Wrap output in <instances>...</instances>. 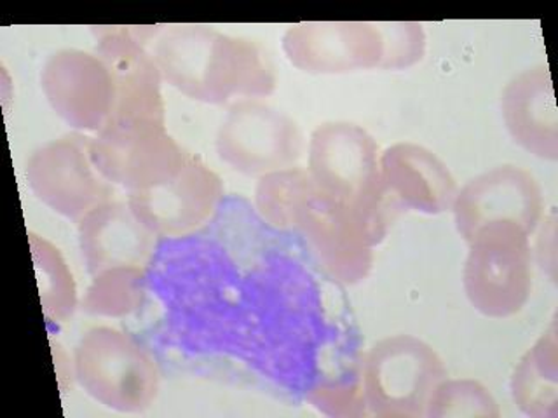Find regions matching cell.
I'll use <instances>...</instances> for the list:
<instances>
[{
  "mask_svg": "<svg viewBox=\"0 0 558 418\" xmlns=\"http://www.w3.org/2000/svg\"><path fill=\"white\" fill-rule=\"evenodd\" d=\"M255 208L267 225L299 232L339 283H362L371 274L374 237L351 209L316 187L310 171L292 168L260 176Z\"/></svg>",
  "mask_w": 558,
  "mask_h": 418,
  "instance_id": "6da1fadb",
  "label": "cell"
},
{
  "mask_svg": "<svg viewBox=\"0 0 558 418\" xmlns=\"http://www.w3.org/2000/svg\"><path fill=\"white\" fill-rule=\"evenodd\" d=\"M153 57L162 81L203 103L264 98L275 93L278 83L260 44L208 26H170L156 40Z\"/></svg>",
  "mask_w": 558,
  "mask_h": 418,
  "instance_id": "7a4b0ae2",
  "label": "cell"
},
{
  "mask_svg": "<svg viewBox=\"0 0 558 418\" xmlns=\"http://www.w3.org/2000/svg\"><path fill=\"white\" fill-rule=\"evenodd\" d=\"M307 157L316 187L351 209L379 244L397 208L380 179L375 139L353 122H325L311 133Z\"/></svg>",
  "mask_w": 558,
  "mask_h": 418,
  "instance_id": "3957f363",
  "label": "cell"
},
{
  "mask_svg": "<svg viewBox=\"0 0 558 418\" xmlns=\"http://www.w3.org/2000/svg\"><path fill=\"white\" fill-rule=\"evenodd\" d=\"M74 370L93 399L121 414L150 408L161 388L159 370L147 348L116 328L95 327L81 336Z\"/></svg>",
  "mask_w": 558,
  "mask_h": 418,
  "instance_id": "277c9868",
  "label": "cell"
},
{
  "mask_svg": "<svg viewBox=\"0 0 558 418\" xmlns=\"http://www.w3.org/2000/svg\"><path fill=\"white\" fill-rule=\"evenodd\" d=\"M468 246L462 286L470 304L485 318L517 316L531 298V235L514 223H488Z\"/></svg>",
  "mask_w": 558,
  "mask_h": 418,
  "instance_id": "5b68a950",
  "label": "cell"
},
{
  "mask_svg": "<svg viewBox=\"0 0 558 418\" xmlns=\"http://www.w3.org/2000/svg\"><path fill=\"white\" fill-rule=\"evenodd\" d=\"M447 377L444 359L424 340H379L363 359L366 411L380 418H424L433 391Z\"/></svg>",
  "mask_w": 558,
  "mask_h": 418,
  "instance_id": "8992f818",
  "label": "cell"
},
{
  "mask_svg": "<svg viewBox=\"0 0 558 418\" xmlns=\"http://www.w3.org/2000/svg\"><path fill=\"white\" fill-rule=\"evenodd\" d=\"M304 147L301 127L288 113L253 98L229 107L215 139L220 161L258 179L296 168Z\"/></svg>",
  "mask_w": 558,
  "mask_h": 418,
  "instance_id": "52a82bcc",
  "label": "cell"
},
{
  "mask_svg": "<svg viewBox=\"0 0 558 418\" xmlns=\"http://www.w3.org/2000/svg\"><path fill=\"white\" fill-rule=\"evenodd\" d=\"M89 145L92 138L72 133L44 144L26 162V182L37 199L77 223L116 196L112 183L93 164Z\"/></svg>",
  "mask_w": 558,
  "mask_h": 418,
  "instance_id": "ba28073f",
  "label": "cell"
},
{
  "mask_svg": "<svg viewBox=\"0 0 558 418\" xmlns=\"http://www.w3.org/2000/svg\"><path fill=\"white\" fill-rule=\"evenodd\" d=\"M89 153L101 176L126 188L128 194L173 179L191 157L162 124L105 127L92 138Z\"/></svg>",
  "mask_w": 558,
  "mask_h": 418,
  "instance_id": "9c48e42d",
  "label": "cell"
},
{
  "mask_svg": "<svg viewBox=\"0 0 558 418\" xmlns=\"http://www.w3.org/2000/svg\"><path fill=\"white\" fill-rule=\"evenodd\" d=\"M283 51L293 66L307 74L388 70L384 23H299L284 32Z\"/></svg>",
  "mask_w": 558,
  "mask_h": 418,
  "instance_id": "30bf717a",
  "label": "cell"
},
{
  "mask_svg": "<svg viewBox=\"0 0 558 418\" xmlns=\"http://www.w3.org/2000/svg\"><path fill=\"white\" fill-rule=\"evenodd\" d=\"M222 199V180L194 153L173 179L128 194V205L140 222L166 239L185 237L206 225Z\"/></svg>",
  "mask_w": 558,
  "mask_h": 418,
  "instance_id": "8fae6325",
  "label": "cell"
},
{
  "mask_svg": "<svg viewBox=\"0 0 558 418\" xmlns=\"http://www.w3.org/2000/svg\"><path fill=\"white\" fill-rule=\"evenodd\" d=\"M40 87L58 118L74 130L101 133L112 118L116 86L96 52L60 49L40 70Z\"/></svg>",
  "mask_w": 558,
  "mask_h": 418,
  "instance_id": "7c38bea8",
  "label": "cell"
},
{
  "mask_svg": "<svg viewBox=\"0 0 558 418\" xmlns=\"http://www.w3.org/2000/svg\"><path fill=\"white\" fill-rule=\"evenodd\" d=\"M95 52L109 66L116 104L109 126L162 124L166 126L162 75L138 32L124 26H100Z\"/></svg>",
  "mask_w": 558,
  "mask_h": 418,
  "instance_id": "4fadbf2b",
  "label": "cell"
},
{
  "mask_svg": "<svg viewBox=\"0 0 558 418\" xmlns=\"http://www.w3.org/2000/svg\"><path fill=\"white\" fill-rule=\"evenodd\" d=\"M545 209L543 188L534 174L519 165H497L458 190L452 211L456 229L470 241L480 226L510 222L534 234Z\"/></svg>",
  "mask_w": 558,
  "mask_h": 418,
  "instance_id": "5bb4252c",
  "label": "cell"
},
{
  "mask_svg": "<svg viewBox=\"0 0 558 418\" xmlns=\"http://www.w3.org/2000/svg\"><path fill=\"white\" fill-rule=\"evenodd\" d=\"M380 179L397 209L426 214L450 211L458 182L440 157L423 145H391L379 157Z\"/></svg>",
  "mask_w": 558,
  "mask_h": 418,
  "instance_id": "9a60e30c",
  "label": "cell"
},
{
  "mask_svg": "<svg viewBox=\"0 0 558 418\" xmlns=\"http://www.w3.org/2000/svg\"><path fill=\"white\" fill-rule=\"evenodd\" d=\"M77 225L78 246L92 278L118 267L145 269L156 249L157 235L121 200L96 206Z\"/></svg>",
  "mask_w": 558,
  "mask_h": 418,
  "instance_id": "2e32d148",
  "label": "cell"
},
{
  "mask_svg": "<svg viewBox=\"0 0 558 418\" xmlns=\"http://www.w3.org/2000/svg\"><path fill=\"white\" fill-rule=\"evenodd\" d=\"M501 110L514 144L539 159L557 161V103L548 66H532L514 75L502 91Z\"/></svg>",
  "mask_w": 558,
  "mask_h": 418,
  "instance_id": "e0dca14e",
  "label": "cell"
},
{
  "mask_svg": "<svg viewBox=\"0 0 558 418\" xmlns=\"http://www.w3.org/2000/svg\"><path fill=\"white\" fill-rule=\"evenodd\" d=\"M511 397L523 415L532 418L558 417V340L557 322L514 368L510 382Z\"/></svg>",
  "mask_w": 558,
  "mask_h": 418,
  "instance_id": "ac0fdd59",
  "label": "cell"
},
{
  "mask_svg": "<svg viewBox=\"0 0 558 418\" xmlns=\"http://www.w3.org/2000/svg\"><path fill=\"white\" fill-rule=\"evenodd\" d=\"M34 257L35 272L39 281L40 302L46 319L65 322L77 307V290L66 261L54 244L34 232L28 234Z\"/></svg>",
  "mask_w": 558,
  "mask_h": 418,
  "instance_id": "d6986e66",
  "label": "cell"
},
{
  "mask_svg": "<svg viewBox=\"0 0 558 418\" xmlns=\"http://www.w3.org/2000/svg\"><path fill=\"white\" fill-rule=\"evenodd\" d=\"M144 269L118 267L93 275L83 300L84 312L101 318H124L144 302Z\"/></svg>",
  "mask_w": 558,
  "mask_h": 418,
  "instance_id": "ffe728a7",
  "label": "cell"
},
{
  "mask_svg": "<svg viewBox=\"0 0 558 418\" xmlns=\"http://www.w3.org/2000/svg\"><path fill=\"white\" fill-rule=\"evenodd\" d=\"M427 418L501 417L493 392L484 383L473 379H444L435 391L426 409Z\"/></svg>",
  "mask_w": 558,
  "mask_h": 418,
  "instance_id": "44dd1931",
  "label": "cell"
},
{
  "mask_svg": "<svg viewBox=\"0 0 558 418\" xmlns=\"http://www.w3.org/2000/svg\"><path fill=\"white\" fill-rule=\"evenodd\" d=\"M305 399L330 417H365L362 377L323 380L305 391Z\"/></svg>",
  "mask_w": 558,
  "mask_h": 418,
  "instance_id": "7402d4cb",
  "label": "cell"
}]
</instances>
